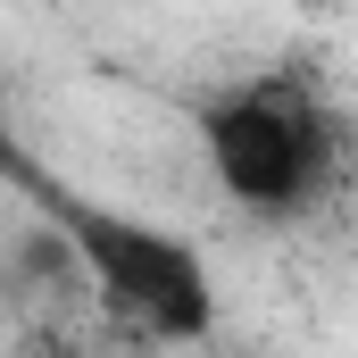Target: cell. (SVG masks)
<instances>
[{"label": "cell", "instance_id": "obj_1", "mask_svg": "<svg viewBox=\"0 0 358 358\" xmlns=\"http://www.w3.org/2000/svg\"><path fill=\"white\" fill-rule=\"evenodd\" d=\"M192 134H200L217 192L250 217H300L350 167V125L292 67H267V76H242V84L192 100Z\"/></svg>", "mask_w": 358, "mask_h": 358}, {"label": "cell", "instance_id": "obj_2", "mask_svg": "<svg viewBox=\"0 0 358 358\" xmlns=\"http://www.w3.org/2000/svg\"><path fill=\"white\" fill-rule=\"evenodd\" d=\"M34 192L50 200V234L76 250L84 283L100 292V308L142 334V342H208L217 334V283L208 259L167 234V225H142V217H117L84 192H59V183L34 176Z\"/></svg>", "mask_w": 358, "mask_h": 358}]
</instances>
